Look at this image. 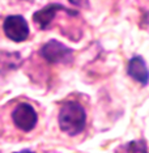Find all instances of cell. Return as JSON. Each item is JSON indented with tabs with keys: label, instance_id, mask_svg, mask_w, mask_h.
Listing matches in <instances>:
<instances>
[{
	"label": "cell",
	"instance_id": "cell-1",
	"mask_svg": "<svg viewBox=\"0 0 149 153\" xmlns=\"http://www.w3.org/2000/svg\"><path fill=\"white\" fill-rule=\"evenodd\" d=\"M86 114L79 102L69 101L65 102L59 113V126L60 130L69 136H76L85 128Z\"/></svg>",
	"mask_w": 149,
	"mask_h": 153
},
{
	"label": "cell",
	"instance_id": "cell-2",
	"mask_svg": "<svg viewBox=\"0 0 149 153\" xmlns=\"http://www.w3.org/2000/svg\"><path fill=\"white\" fill-rule=\"evenodd\" d=\"M5 36L13 42H24L29 36V25L22 16H8L3 24Z\"/></svg>",
	"mask_w": 149,
	"mask_h": 153
},
{
	"label": "cell",
	"instance_id": "cell-3",
	"mask_svg": "<svg viewBox=\"0 0 149 153\" xmlns=\"http://www.w3.org/2000/svg\"><path fill=\"white\" fill-rule=\"evenodd\" d=\"M12 119L17 128H20L24 132H29L36 127L38 115L32 105L22 102L20 105H17L16 109L13 110Z\"/></svg>",
	"mask_w": 149,
	"mask_h": 153
},
{
	"label": "cell",
	"instance_id": "cell-4",
	"mask_svg": "<svg viewBox=\"0 0 149 153\" xmlns=\"http://www.w3.org/2000/svg\"><path fill=\"white\" fill-rule=\"evenodd\" d=\"M41 55L48 63H68L72 59V50L58 41H50L41 50Z\"/></svg>",
	"mask_w": 149,
	"mask_h": 153
},
{
	"label": "cell",
	"instance_id": "cell-5",
	"mask_svg": "<svg viewBox=\"0 0 149 153\" xmlns=\"http://www.w3.org/2000/svg\"><path fill=\"white\" fill-rule=\"evenodd\" d=\"M59 11H65V8L62 4H55V3H53V4L43 7L42 9H39L38 12L34 13L33 20L39 29H42V30L47 29L48 25L51 24V21L54 20L55 15H56Z\"/></svg>",
	"mask_w": 149,
	"mask_h": 153
},
{
	"label": "cell",
	"instance_id": "cell-6",
	"mask_svg": "<svg viewBox=\"0 0 149 153\" xmlns=\"http://www.w3.org/2000/svg\"><path fill=\"white\" fill-rule=\"evenodd\" d=\"M128 75L141 85L149 82V69L141 56H133L128 64Z\"/></svg>",
	"mask_w": 149,
	"mask_h": 153
},
{
	"label": "cell",
	"instance_id": "cell-7",
	"mask_svg": "<svg viewBox=\"0 0 149 153\" xmlns=\"http://www.w3.org/2000/svg\"><path fill=\"white\" fill-rule=\"evenodd\" d=\"M68 1L73 5L82 7V8H86V7L89 5V0H68Z\"/></svg>",
	"mask_w": 149,
	"mask_h": 153
},
{
	"label": "cell",
	"instance_id": "cell-8",
	"mask_svg": "<svg viewBox=\"0 0 149 153\" xmlns=\"http://www.w3.org/2000/svg\"><path fill=\"white\" fill-rule=\"evenodd\" d=\"M19 153H34L32 151H21V152H19Z\"/></svg>",
	"mask_w": 149,
	"mask_h": 153
}]
</instances>
